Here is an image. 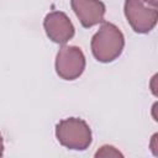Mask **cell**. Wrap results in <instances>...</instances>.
Here are the masks:
<instances>
[{
  "instance_id": "obj_3",
  "label": "cell",
  "mask_w": 158,
  "mask_h": 158,
  "mask_svg": "<svg viewBox=\"0 0 158 158\" xmlns=\"http://www.w3.org/2000/svg\"><path fill=\"white\" fill-rule=\"evenodd\" d=\"M125 16L135 32L148 33L157 23L158 10L143 0H126Z\"/></svg>"
},
{
  "instance_id": "obj_8",
  "label": "cell",
  "mask_w": 158,
  "mask_h": 158,
  "mask_svg": "<svg viewBox=\"0 0 158 158\" xmlns=\"http://www.w3.org/2000/svg\"><path fill=\"white\" fill-rule=\"evenodd\" d=\"M143 1H144L146 4L153 6V7H157V0H143Z\"/></svg>"
},
{
  "instance_id": "obj_5",
  "label": "cell",
  "mask_w": 158,
  "mask_h": 158,
  "mask_svg": "<svg viewBox=\"0 0 158 158\" xmlns=\"http://www.w3.org/2000/svg\"><path fill=\"white\" fill-rule=\"evenodd\" d=\"M43 27L49 40L59 44L67 43L74 36V26L69 17L62 11L49 12L44 17Z\"/></svg>"
},
{
  "instance_id": "obj_6",
  "label": "cell",
  "mask_w": 158,
  "mask_h": 158,
  "mask_svg": "<svg viewBox=\"0 0 158 158\" xmlns=\"http://www.w3.org/2000/svg\"><path fill=\"white\" fill-rule=\"evenodd\" d=\"M72 9L83 27H91L104 21L105 5L100 0H70Z\"/></svg>"
},
{
  "instance_id": "obj_7",
  "label": "cell",
  "mask_w": 158,
  "mask_h": 158,
  "mask_svg": "<svg viewBox=\"0 0 158 158\" xmlns=\"http://www.w3.org/2000/svg\"><path fill=\"white\" fill-rule=\"evenodd\" d=\"M95 157H122V154L115 149V147L112 146H102L96 153Z\"/></svg>"
},
{
  "instance_id": "obj_9",
  "label": "cell",
  "mask_w": 158,
  "mask_h": 158,
  "mask_svg": "<svg viewBox=\"0 0 158 158\" xmlns=\"http://www.w3.org/2000/svg\"><path fill=\"white\" fill-rule=\"evenodd\" d=\"M2 152H4V143H2V137L0 135V157L2 156Z\"/></svg>"
},
{
  "instance_id": "obj_4",
  "label": "cell",
  "mask_w": 158,
  "mask_h": 158,
  "mask_svg": "<svg viewBox=\"0 0 158 158\" xmlns=\"http://www.w3.org/2000/svg\"><path fill=\"white\" fill-rule=\"evenodd\" d=\"M85 69V57L79 47L64 46L56 57V72L65 80H74Z\"/></svg>"
},
{
  "instance_id": "obj_1",
  "label": "cell",
  "mask_w": 158,
  "mask_h": 158,
  "mask_svg": "<svg viewBox=\"0 0 158 158\" xmlns=\"http://www.w3.org/2000/svg\"><path fill=\"white\" fill-rule=\"evenodd\" d=\"M125 38L122 32L111 22L102 21L101 27L91 38V52L102 63L115 60L122 52Z\"/></svg>"
},
{
  "instance_id": "obj_2",
  "label": "cell",
  "mask_w": 158,
  "mask_h": 158,
  "mask_svg": "<svg viewBox=\"0 0 158 158\" xmlns=\"http://www.w3.org/2000/svg\"><path fill=\"white\" fill-rule=\"evenodd\" d=\"M59 143L69 149L84 151L91 143V131L88 123L77 117L62 120L56 127Z\"/></svg>"
}]
</instances>
